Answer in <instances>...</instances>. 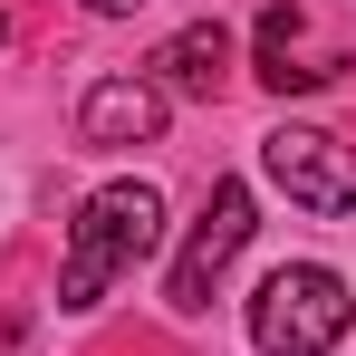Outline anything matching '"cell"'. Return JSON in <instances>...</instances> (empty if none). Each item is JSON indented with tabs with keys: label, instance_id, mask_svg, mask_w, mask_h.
I'll use <instances>...</instances> for the list:
<instances>
[{
	"label": "cell",
	"instance_id": "1",
	"mask_svg": "<svg viewBox=\"0 0 356 356\" xmlns=\"http://www.w3.org/2000/svg\"><path fill=\"white\" fill-rule=\"evenodd\" d=\"M154 241H164V193L154 183H97L87 202H77V222H67V270H58V308H106L125 270H145L154 260Z\"/></svg>",
	"mask_w": 356,
	"mask_h": 356
},
{
	"label": "cell",
	"instance_id": "2",
	"mask_svg": "<svg viewBox=\"0 0 356 356\" xmlns=\"http://www.w3.org/2000/svg\"><path fill=\"white\" fill-rule=\"evenodd\" d=\"M347 318H356V298L327 260H280L250 298V347L260 356H327L347 337Z\"/></svg>",
	"mask_w": 356,
	"mask_h": 356
},
{
	"label": "cell",
	"instance_id": "3",
	"mask_svg": "<svg viewBox=\"0 0 356 356\" xmlns=\"http://www.w3.org/2000/svg\"><path fill=\"white\" fill-rule=\"evenodd\" d=\"M260 174L289 193L298 212H356V145L347 135H327V125H280V135H260Z\"/></svg>",
	"mask_w": 356,
	"mask_h": 356
},
{
	"label": "cell",
	"instance_id": "4",
	"mask_svg": "<svg viewBox=\"0 0 356 356\" xmlns=\"http://www.w3.org/2000/svg\"><path fill=\"white\" fill-rule=\"evenodd\" d=\"M241 241H250V183H212L202 212H193V232H183V260H174V308L183 318L212 308V280L241 260Z\"/></svg>",
	"mask_w": 356,
	"mask_h": 356
},
{
	"label": "cell",
	"instance_id": "5",
	"mask_svg": "<svg viewBox=\"0 0 356 356\" xmlns=\"http://www.w3.org/2000/svg\"><path fill=\"white\" fill-rule=\"evenodd\" d=\"M250 49H260V87H280V97L327 87V77L347 67V39H318V19H308L298 0H270V10H260Z\"/></svg>",
	"mask_w": 356,
	"mask_h": 356
},
{
	"label": "cell",
	"instance_id": "6",
	"mask_svg": "<svg viewBox=\"0 0 356 356\" xmlns=\"http://www.w3.org/2000/svg\"><path fill=\"white\" fill-rule=\"evenodd\" d=\"M174 116V97L154 87V77H97L87 97H77V135L97 145V154H125V145H154Z\"/></svg>",
	"mask_w": 356,
	"mask_h": 356
},
{
	"label": "cell",
	"instance_id": "7",
	"mask_svg": "<svg viewBox=\"0 0 356 356\" xmlns=\"http://www.w3.org/2000/svg\"><path fill=\"white\" fill-rule=\"evenodd\" d=\"M222 77H232V29L222 19H183L154 49V87L164 97H222Z\"/></svg>",
	"mask_w": 356,
	"mask_h": 356
},
{
	"label": "cell",
	"instance_id": "8",
	"mask_svg": "<svg viewBox=\"0 0 356 356\" xmlns=\"http://www.w3.org/2000/svg\"><path fill=\"white\" fill-rule=\"evenodd\" d=\"M87 10H97V19H125V10H145V0H87Z\"/></svg>",
	"mask_w": 356,
	"mask_h": 356
},
{
	"label": "cell",
	"instance_id": "9",
	"mask_svg": "<svg viewBox=\"0 0 356 356\" xmlns=\"http://www.w3.org/2000/svg\"><path fill=\"white\" fill-rule=\"evenodd\" d=\"M0 39H10V10H0Z\"/></svg>",
	"mask_w": 356,
	"mask_h": 356
}]
</instances>
